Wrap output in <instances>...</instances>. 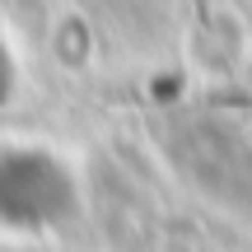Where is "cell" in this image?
I'll return each mask as SVG.
<instances>
[{"mask_svg":"<svg viewBox=\"0 0 252 252\" xmlns=\"http://www.w3.org/2000/svg\"><path fill=\"white\" fill-rule=\"evenodd\" d=\"M80 215V182L52 150H0V229L52 234Z\"/></svg>","mask_w":252,"mask_h":252,"instance_id":"obj_1","label":"cell"},{"mask_svg":"<svg viewBox=\"0 0 252 252\" xmlns=\"http://www.w3.org/2000/svg\"><path fill=\"white\" fill-rule=\"evenodd\" d=\"M14 80H19V70H14V52H9V42L0 37V103H9Z\"/></svg>","mask_w":252,"mask_h":252,"instance_id":"obj_2","label":"cell"}]
</instances>
